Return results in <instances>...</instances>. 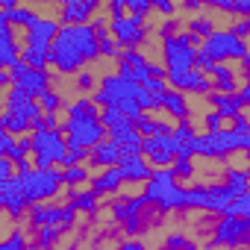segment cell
<instances>
[{
	"label": "cell",
	"instance_id": "cell-9",
	"mask_svg": "<svg viewBox=\"0 0 250 250\" xmlns=\"http://www.w3.org/2000/svg\"><path fill=\"white\" fill-rule=\"evenodd\" d=\"M197 50H200V53H206L215 65H227V62H241V59L247 56V42L235 39L229 30L215 27V33H212V36H206V39L200 42V47H197Z\"/></svg>",
	"mask_w": 250,
	"mask_h": 250
},
{
	"label": "cell",
	"instance_id": "cell-40",
	"mask_svg": "<svg viewBox=\"0 0 250 250\" xmlns=\"http://www.w3.org/2000/svg\"><path fill=\"white\" fill-rule=\"evenodd\" d=\"M85 162H88V150L71 147V150L65 153V159H62V168H77V165H85Z\"/></svg>",
	"mask_w": 250,
	"mask_h": 250
},
{
	"label": "cell",
	"instance_id": "cell-51",
	"mask_svg": "<svg viewBox=\"0 0 250 250\" xmlns=\"http://www.w3.org/2000/svg\"><path fill=\"white\" fill-rule=\"evenodd\" d=\"M153 9H156L159 15H165V18H174V12H177V6H174V3H168V0H156Z\"/></svg>",
	"mask_w": 250,
	"mask_h": 250
},
{
	"label": "cell",
	"instance_id": "cell-13",
	"mask_svg": "<svg viewBox=\"0 0 250 250\" xmlns=\"http://www.w3.org/2000/svg\"><path fill=\"white\" fill-rule=\"evenodd\" d=\"M59 21H56V15H36L27 27H24V47H30V50H39V53H47L50 50V44H53V39H56V33H59Z\"/></svg>",
	"mask_w": 250,
	"mask_h": 250
},
{
	"label": "cell",
	"instance_id": "cell-11",
	"mask_svg": "<svg viewBox=\"0 0 250 250\" xmlns=\"http://www.w3.org/2000/svg\"><path fill=\"white\" fill-rule=\"evenodd\" d=\"M109 36L118 44V50H139L147 42V36H150V24L145 18L124 15V18L109 21Z\"/></svg>",
	"mask_w": 250,
	"mask_h": 250
},
{
	"label": "cell",
	"instance_id": "cell-18",
	"mask_svg": "<svg viewBox=\"0 0 250 250\" xmlns=\"http://www.w3.org/2000/svg\"><path fill=\"white\" fill-rule=\"evenodd\" d=\"M118 159H121V147L115 145V142H100L97 147H91L88 150V162H85V168L91 171V168H97V171H106V168H115L118 165Z\"/></svg>",
	"mask_w": 250,
	"mask_h": 250
},
{
	"label": "cell",
	"instance_id": "cell-6",
	"mask_svg": "<svg viewBox=\"0 0 250 250\" xmlns=\"http://www.w3.org/2000/svg\"><path fill=\"white\" fill-rule=\"evenodd\" d=\"M197 47H200V39H194L186 30L162 39V68H165V74L194 71V53H197Z\"/></svg>",
	"mask_w": 250,
	"mask_h": 250
},
{
	"label": "cell",
	"instance_id": "cell-34",
	"mask_svg": "<svg viewBox=\"0 0 250 250\" xmlns=\"http://www.w3.org/2000/svg\"><path fill=\"white\" fill-rule=\"evenodd\" d=\"M3 12L9 15V27H12V30H15V27L24 30V27L39 15V9H33V6H15V9H3Z\"/></svg>",
	"mask_w": 250,
	"mask_h": 250
},
{
	"label": "cell",
	"instance_id": "cell-44",
	"mask_svg": "<svg viewBox=\"0 0 250 250\" xmlns=\"http://www.w3.org/2000/svg\"><path fill=\"white\" fill-rule=\"evenodd\" d=\"M235 39H241V42H247V36H250V18H235L229 27H227Z\"/></svg>",
	"mask_w": 250,
	"mask_h": 250
},
{
	"label": "cell",
	"instance_id": "cell-27",
	"mask_svg": "<svg viewBox=\"0 0 250 250\" xmlns=\"http://www.w3.org/2000/svg\"><path fill=\"white\" fill-rule=\"evenodd\" d=\"M36 103H39V112L42 115H59V109H65V97H62V91H56L53 85L47 88V91H42L39 97H36Z\"/></svg>",
	"mask_w": 250,
	"mask_h": 250
},
{
	"label": "cell",
	"instance_id": "cell-7",
	"mask_svg": "<svg viewBox=\"0 0 250 250\" xmlns=\"http://www.w3.org/2000/svg\"><path fill=\"white\" fill-rule=\"evenodd\" d=\"M21 183V191L27 203H53L56 194L62 191V174L56 168H33L27 174H15Z\"/></svg>",
	"mask_w": 250,
	"mask_h": 250
},
{
	"label": "cell",
	"instance_id": "cell-45",
	"mask_svg": "<svg viewBox=\"0 0 250 250\" xmlns=\"http://www.w3.org/2000/svg\"><path fill=\"white\" fill-rule=\"evenodd\" d=\"M74 224H77V209H74L71 203H62V221H59V229L68 232V229H74Z\"/></svg>",
	"mask_w": 250,
	"mask_h": 250
},
{
	"label": "cell",
	"instance_id": "cell-32",
	"mask_svg": "<svg viewBox=\"0 0 250 250\" xmlns=\"http://www.w3.org/2000/svg\"><path fill=\"white\" fill-rule=\"evenodd\" d=\"M221 218H244V221H250V194L247 191L244 194H235L227 203V209L221 212Z\"/></svg>",
	"mask_w": 250,
	"mask_h": 250
},
{
	"label": "cell",
	"instance_id": "cell-29",
	"mask_svg": "<svg viewBox=\"0 0 250 250\" xmlns=\"http://www.w3.org/2000/svg\"><path fill=\"white\" fill-rule=\"evenodd\" d=\"M68 203L77 209V215H80V212H85V215H97V206H100V200H97L88 188H80L77 194H71Z\"/></svg>",
	"mask_w": 250,
	"mask_h": 250
},
{
	"label": "cell",
	"instance_id": "cell-58",
	"mask_svg": "<svg viewBox=\"0 0 250 250\" xmlns=\"http://www.w3.org/2000/svg\"><path fill=\"white\" fill-rule=\"evenodd\" d=\"M0 115H3V97H0Z\"/></svg>",
	"mask_w": 250,
	"mask_h": 250
},
{
	"label": "cell",
	"instance_id": "cell-35",
	"mask_svg": "<svg viewBox=\"0 0 250 250\" xmlns=\"http://www.w3.org/2000/svg\"><path fill=\"white\" fill-rule=\"evenodd\" d=\"M162 250H200V244L194 238H188L186 232H168Z\"/></svg>",
	"mask_w": 250,
	"mask_h": 250
},
{
	"label": "cell",
	"instance_id": "cell-37",
	"mask_svg": "<svg viewBox=\"0 0 250 250\" xmlns=\"http://www.w3.org/2000/svg\"><path fill=\"white\" fill-rule=\"evenodd\" d=\"M0 250H30V238L24 229H12L3 241H0Z\"/></svg>",
	"mask_w": 250,
	"mask_h": 250
},
{
	"label": "cell",
	"instance_id": "cell-21",
	"mask_svg": "<svg viewBox=\"0 0 250 250\" xmlns=\"http://www.w3.org/2000/svg\"><path fill=\"white\" fill-rule=\"evenodd\" d=\"M232 197H235V194H232L224 183H212V186H206V206H203V212L221 218V212L227 209V203H229Z\"/></svg>",
	"mask_w": 250,
	"mask_h": 250
},
{
	"label": "cell",
	"instance_id": "cell-36",
	"mask_svg": "<svg viewBox=\"0 0 250 250\" xmlns=\"http://www.w3.org/2000/svg\"><path fill=\"white\" fill-rule=\"evenodd\" d=\"M27 68L33 71H47V53H39V50H30V47H21V56H18Z\"/></svg>",
	"mask_w": 250,
	"mask_h": 250
},
{
	"label": "cell",
	"instance_id": "cell-10",
	"mask_svg": "<svg viewBox=\"0 0 250 250\" xmlns=\"http://www.w3.org/2000/svg\"><path fill=\"white\" fill-rule=\"evenodd\" d=\"M62 136H65V145L68 150L71 147H83V150H91L97 147L100 142H106V130L97 118H65L62 121Z\"/></svg>",
	"mask_w": 250,
	"mask_h": 250
},
{
	"label": "cell",
	"instance_id": "cell-41",
	"mask_svg": "<svg viewBox=\"0 0 250 250\" xmlns=\"http://www.w3.org/2000/svg\"><path fill=\"white\" fill-rule=\"evenodd\" d=\"M109 212H112V218H115L118 224L130 221V212H127V197H115V200L109 203Z\"/></svg>",
	"mask_w": 250,
	"mask_h": 250
},
{
	"label": "cell",
	"instance_id": "cell-30",
	"mask_svg": "<svg viewBox=\"0 0 250 250\" xmlns=\"http://www.w3.org/2000/svg\"><path fill=\"white\" fill-rule=\"evenodd\" d=\"M62 186L65 188H83L88 180H91V171L85 165H77V168H62Z\"/></svg>",
	"mask_w": 250,
	"mask_h": 250
},
{
	"label": "cell",
	"instance_id": "cell-20",
	"mask_svg": "<svg viewBox=\"0 0 250 250\" xmlns=\"http://www.w3.org/2000/svg\"><path fill=\"white\" fill-rule=\"evenodd\" d=\"M27 218H30L33 229H39V227H59V221H62V203H33L27 209Z\"/></svg>",
	"mask_w": 250,
	"mask_h": 250
},
{
	"label": "cell",
	"instance_id": "cell-43",
	"mask_svg": "<svg viewBox=\"0 0 250 250\" xmlns=\"http://www.w3.org/2000/svg\"><path fill=\"white\" fill-rule=\"evenodd\" d=\"M77 88H80V94H91L97 88V77L88 74V71H80L77 74Z\"/></svg>",
	"mask_w": 250,
	"mask_h": 250
},
{
	"label": "cell",
	"instance_id": "cell-23",
	"mask_svg": "<svg viewBox=\"0 0 250 250\" xmlns=\"http://www.w3.org/2000/svg\"><path fill=\"white\" fill-rule=\"evenodd\" d=\"M162 109H165L171 118H177V121H186V118H191L188 97H186V94H180V91H174V88H168V91L162 94Z\"/></svg>",
	"mask_w": 250,
	"mask_h": 250
},
{
	"label": "cell",
	"instance_id": "cell-53",
	"mask_svg": "<svg viewBox=\"0 0 250 250\" xmlns=\"http://www.w3.org/2000/svg\"><path fill=\"white\" fill-rule=\"evenodd\" d=\"M235 100H238V106H241V109H247V103H250V88H247V85H238Z\"/></svg>",
	"mask_w": 250,
	"mask_h": 250
},
{
	"label": "cell",
	"instance_id": "cell-17",
	"mask_svg": "<svg viewBox=\"0 0 250 250\" xmlns=\"http://www.w3.org/2000/svg\"><path fill=\"white\" fill-rule=\"evenodd\" d=\"M118 171H121V180H124V186H145L147 180H150V174H153V168L142 159V156H121L118 159Z\"/></svg>",
	"mask_w": 250,
	"mask_h": 250
},
{
	"label": "cell",
	"instance_id": "cell-31",
	"mask_svg": "<svg viewBox=\"0 0 250 250\" xmlns=\"http://www.w3.org/2000/svg\"><path fill=\"white\" fill-rule=\"evenodd\" d=\"M206 206V186H188L183 191V209L186 212H203Z\"/></svg>",
	"mask_w": 250,
	"mask_h": 250
},
{
	"label": "cell",
	"instance_id": "cell-15",
	"mask_svg": "<svg viewBox=\"0 0 250 250\" xmlns=\"http://www.w3.org/2000/svg\"><path fill=\"white\" fill-rule=\"evenodd\" d=\"M53 12L62 27H80V24H88L100 12V3L97 0H65L62 6H53Z\"/></svg>",
	"mask_w": 250,
	"mask_h": 250
},
{
	"label": "cell",
	"instance_id": "cell-2",
	"mask_svg": "<svg viewBox=\"0 0 250 250\" xmlns=\"http://www.w3.org/2000/svg\"><path fill=\"white\" fill-rule=\"evenodd\" d=\"M142 91V85H136V83H127V80H121L118 74H100L97 77V88L88 94L91 97V103L97 106V109H118L124 118H130V121H136L142 112H139V106H136V94Z\"/></svg>",
	"mask_w": 250,
	"mask_h": 250
},
{
	"label": "cell",
	"instance_id": "cell-55",
	"mask_svg": "<svg viewBox=\"0 0 250 250\" xmlns=\"http://www.w3.org/2000/svg\"><path fill=\"white\" fill-rule=\"evenodd\" d=\"M3 30H12V27H9V15L0 9V33H3Z\"/></svg>",
	"mask_w": 250,
	"mask_h": 250
},
{
	"label": "cell",
	"instance_id": "cell-19",
	"mask_svg": "<svg viewBox=\"0 0 250 250\" xmlns=\"http://www.w3.org/2000/svg\"><path fill=\"white\" fill-rule=\"evenodd\" d=\"M121 186H124V180H121L118 165H115V168H106V171H97V177H91V180H88V191H91L97 200H100V197L115 194Z\"/></svg>",
	"mask_w": 250,
	"mask_h": 250
},
{
	"label": "cell",
	"instance_id": "cell-49",
	"mask_svg": "<svg viewBox=\"0 0 250 250\" xmlns=\"http://www.w3.org/2000/svg\"><path fill=\"white\" fill-rule=\"evenodd\" d=\"M15 177V165L6 162V159H0V188H3V183H9Z\"/></svg>",
	"mask_w": 250,
	"mask_h": 250
},
{
	"label": "cell",
	"instance_id": "cell-12",
	"mask_svg": "<svg viewBox=\"0 0 250 250\" xmlns=\"http://www.w3.org/2000/svg\"><path fill=\"white\" fill-rule=\"evenodd\" d=\"M247 232H250V221L244 218H215L212 224V238L206 247H221V250H238L247 247Z\"/></svg>",
	"mask_w": 250,
	"mask_h": 250
},
{
	"label": "cell",
	"instance_id": "cell-54",
	"mask_svg": "<svg viewBox=\"0 0 250 250\" xmlns=\"http://www.w3.org/2000/svg\"><path fill=\"white\" fill-rule=\"evenodd\" d=\"M27 171H33V162H30V159H24V162L15 165V174H27Z\"/></svg>",
	"mask_w": 250,
	"mask_h": 250
},
{
	"label": "cell",
	"instance_id": "cell-3",
	"mask_svg": "<svg viewBox=\"0 0 250 250\" xmlns=\"http://www.w3.org/2000/svg\"><path fill=\"white\" fill-rule=\"evenodd\" d=\"M42 112H39V103L33 94H27L24 88H15V85H9L3 91V115H0V121H3V130L12 139L30 136V124Z\"/></svg>",
	"mask_w": 250,
	"mask_h": 250
},
{
	"label": "cell",
	"instance_id": "cell-52",
	"mask_svg": "<svg viewBox=\"0 0 250 250\" xmlns=\"http://www.w3.org/2000/svg\"><path fill=\"white\" fill-rule=\"evenodd\" d=\"M12 147H15V139H12L9 133H3V136H0V159H6Z\"/></svg>",
	"mask_w": 250,
	"mask_h": 250
},
{
	"label": "cell",
	"instance_id": "cell-48",
	"mask_svg": "<svg viewBox=\"0 0 250 250\" xmlns=\"http://www.w3.org/2000/svg\"><path fill=\"white\" fill-rule=\"evenodd\" d=\"M180 24H183V21H177V18H165V21L159 24V30H156V36H159V39H168V36H174V33H180Z\"/></svg>",
	"mask_w": 250,
	"mask_h": 250
},
{
	"label": "cell",
	"instance_id": "cell-26",
	"mask_svg": "<svg viewBox=\"0 0 250 250\" xmlns=\"http://www.w3.org/2000/svg\"><path fill=\"white\" fill-rule=\"evenodd\" d=\"M65 115H68V118H97L100 109L91 103L88 94H80V97H74V100L65 103Z\"/></svg>",
	"mask_w": 250,
	"mask_h": 250
},
{
	"label": "cell",
	"instance_id": "cell-38",
	"mask_svg": "<svg viewBox=\"0 0 250 250\" xmlns=\"http://www.w3.org/2000/svg\"><path fill=\"white\" fill-rule=\"evenodd\" d=\"M124 9H127V15L130 18H150V12H153V3L150 0H124Z\"/></svg>",
	"mask_w": 250,
	"mask_h": 250
},
{
	"label": "cell",
	"instance_id": "cell-22",
	"mask_svg": "<svg viewBox=\"0 0 250 250\" xmlns=\"http://www.w3.org/2000/svg\"><path fill=\"white\" fill-rule=\"evenodd\" d=\"M21 56V42L15 36V30H3L0 33V71H9Z\"/></svg>",
	"mask_w": 250,
	"mask_h": 250
},
{
	"label": "cell",
	"instance_id": "cell-5",
	"mask_svg": "<svg viewBox=\"0 0 250 250\" xmlns=\"http://www.w3.org/2000/svg\"><path fill=\"white\" fill-rule=\"evenodd\" d=\"M247 147H250V136H238L229 127H224L218 133H197L191 139V153L212 159V162H224L232 153H247Z\"/></svg>",
	"mask_w": 250,
	"mask_h": 250
},
{
	"label": "cell",
	"instance_id": "cell-16",
	"mask_svg": "<svg viewBox=\"0 0 250 250\" xmlns=\"http://www.w3.org/2000/svg\"><path fill=\"white\" fill-rule=\"evenodd\" d=\"M142 159L150 168H171V162H174V142H171V136L142 139Z\"/></svg>",
	"mask_w": 250,
	"mask_h": 250
},
{
	"label": "cell",
	"instance_id": "cell-1",
	"mask_svg": "<svg viewBox=\"0 0 250 250\" xmlns=\"http://www.w3.org/2000/svg\"><path fill=\"white\" fill-rule=\"evenodd\" d=\"M97 39L88 24L80 27H59L50 50H47V71L53 77H77L85 65L97 62Z\"/></svg>",
	"mask_w": 250,
	"mask_h": 250
},
{
	"label": "cell",
	"instance_id": "cell-47",
	"mask_svg": "<svg viewBox=\"0 0 250 250\" xmlns=\"http://www.w3.org/2000/svg\"><path fill=\"white\" fill-rule=\"evenodd\" d=\"M142 88H145L147 94H153V97H162V94L168 91V83H165V77H162V80H156V77H150V80H147V83H145Z\"/></svg>",
	"mask_w": 250,
	"mask_h": 250
},
{
	"label": "cell",
	"instance_id": "cell-46",
	"mask_svg": "<svg viewBox=\"0 0 250 250\" xmlns=\"http://www.w3.org/2000/svg\"><path fill=\"white\" fill-rule=\"evenodd\" d=\"M229 130H235L238 136H250V124H247V112H244V109L232 115V127H229Z\"/></svg>",
	"mask_w": 250,
	"mask_h": 250
},
{
	"label": "cell",
	"instance_id": "cell-4",
	"mask_svg": "<svg viewBox=\"0 0 250 250\" xmlns=\"http://www.w3.org/2000/svg\"><path fill=\"white\" fill-rule=\"evenodd\" d=\"M183 191H186V186L177 183V177L171 174V168H153L150 180L145 183L142 197L159 215H171V212H180L183 209Z\"/></svg>",
	"mask_w": 250,
	"mask_h": 250
},
{
	"label": "cell",
	"instance_id": "cell-8",
	"mask_svg": "<svg viewBox=\"0 0 250 250\" xmlns=\"http://www.w3.org/2000/svg\"><path fill=\"white\" fill-rule=\"evenodd\" d=\"M30 139H33V147H30L33 168L62 165V159L68 153V145H65L62 130H39V133H30Z\"/></svg>",
	"mask_w": 250,
	"mask_h": 250
},
{
	"label": "cell",
	"instance_id": "cell-25",
	"mask_svg": "<svg viewBox=\"0 0 250 250\" xmlns=\"http://www.w3.org/2000/svg\"><path fill=\"white\" fill-rule=\"evenodd\" d=\"M183 27H186V33H191L194 39H206V36H212L215 33V18L212 15H206V6H203V12L200 15H194V18H188V21H183Z\"/></svg>",
	"mask_w": 250,
	"mask_h": 250
},
{
	"label": "cell",
	"instance_id": "cell-42",
	"mask_svg": "<svg viewBox=\"0 0 250 250\" xmlns=\"http://www.w3.org/2000/svg\"><path fill=\"white\" fill-rule=\"evenodd\" d=\"M224 124H227V121H224L218 112L209 109V112L203 115V133H218V130H224Z\"/></svg>",
	"mask_w": 250,
	"mask_h": 250
},
{
	"label": "cell",
	"instance_id": "cell-57",
	"mask_svg": "<svg viewBox=\"0 0 250 250\" xmlns=\"http://www.w3.org/2000/svg\"><path fill=\"white\" fill-rule=\"evenodd\" d=\"M3 133H6V130H3V121H0V136H3Z\"/></svg>",
	"mask_w": 250,
	"mask_h": 250
},
{
	"label": "cell",
	"instance_id": "cell-50",
	"mask_svg": "<svg viewBox=\"0 0 250 250\" xmlns=\"http://www.w3.org/2000/svg\"><path fill=\"white\" fill-rule=\"evenodd\" d=\"M115 250H147V244L139 241V238H124V241H118Z\"/></svg>",
	"mask_w": 250,
	"mask_h": 250
},
{
	"label": "cell",
	"instance_id": "cell-24",
	"mask_svg": "<svg viewBox=\"0 0 250 250\" xmlns=\"http://www.w3.org/2000/svg\"><path fill=\"white\" fill-rule=\"evenodd\" d=\"M206 103H209V106H212V112H218L224 121H227V118H232L235 112H241V106H238L235 94H218V91H209V94H206Z\"/></svg>",
	"mask_w": 250,
	"mask_h": 250
},
{
	"label": "cell",
	"instance_id": "cell-39",
	"mask_svg": "<svg viewBox=\"0 0 250 250\" xmlns=\"http://www.w3.org/2000/svg\"><path fill=\"white\" fill-rule=\"evenodd\" d=\"M171 174L177 177V183H186V180H194L197 168H194V162H186V159H174V162H171Z\"/></svg>",
	"mask_w": 250,
	"mask_h": 250
},
{
	"label": "cell",
	"instance_id": "cell-14",
	"mask_svg": "<svg viewBox=\"0 0 250 250\" xmlns=\"http://www.w3.org/2000/svg\"><path fill=\"white\" fill-rule=\"evenodd\" d=\"M6 74H9V83H12L15 88H24V91L33 94V97H39L42 91H47L50 83H53V74H50V71H33V68H27L21 59H18Z\"/></svg>",
	"mask_w": 250,
	"mask_h": 250
},
{
	"label": "cell",
	"instance_id": "cell-28",
	"mask_svg": "<svg viewBox=\"0 0 250 250\" xmlns=\"http://www.w3.org/2000/svg\"><path fill=\"white\" fill-rule=\"evenodd\" d=\"M224 186H227L232 194H244V191H247V168H232V165H227V168H224Z\"/></svg>",
	"mask_w": 250,
	"mask_h": 250
},
{
	"label": "cell",
	"instance_id": "cell-56",
	"mask_svg": "<svg viewBox=\"0 0 250 250\" xmlns=\"http://www.w3.org/2000/svg\"><path fill=\"white\" fill-rule=\"evenodd\" d=\"M9 85H12V83H9V74H6V71H0V91H6Z\"/></svg>",
	"mask_w": 250,
	"mask_h": 250
},
{
	"label": "cell",
	"instance_id": "cell-33",
	"mask_svg": "<svg viewBox=\"0 0 250 250\" xmlns=\"http://www.w3.org/2000/svg\"><path fill=\"white\" fill-rule=\"evenodd\" d=\"M59 238H62V229H59V227H39V229H36V241H33L30 247H33V250H53Z\"/></svg>",
	"mask_w": 250,
	"mask_h": 250
}]
</instances>
